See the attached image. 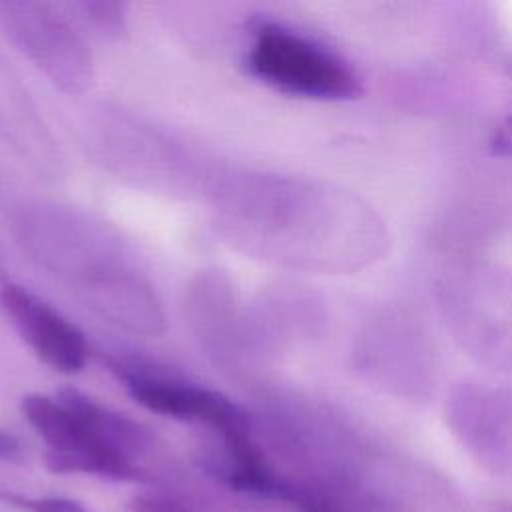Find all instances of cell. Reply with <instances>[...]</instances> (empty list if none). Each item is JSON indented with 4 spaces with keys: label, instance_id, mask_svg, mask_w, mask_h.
<instances>
[{
    "label": "cell",
    "instance_id": "10",
    "mask_svg": "<svg viewBox=\"0 0 512 512\" xmlns=\"http://www.w3.org/2000/svg\"><path fill=\"white\" fill-rule=\"evenodd\" d=\"M20 452V442L8 432H0V460H18Z\"/></svg>",
    "mask_w": 512,
    "mask_h": 512
},
{
    "label": "cell",
    "instance_id": "5",
    "mask_svg": "<svg viewBox=\"0 0 512 512\" xmlns=\"http://www.w3.org/2000/svg\"><path fill=\"white\" fill-rule=\"evenodd\" d=\"M110 368L132 400L154 414L204 424L218 434L250 426L246 412L216 390L138 370L136 366L112 362Z\"/></svg>",
    "mask_w": 512,
    "mask_h": 512
},
{
    "label": "cell",
    "instance_id": "1",
    "mask_svg": "<svg viewBox=\"0 0 512 512\" xmlns=\"http://www.w3.org/2000/svg\"><path fill=\"white\" fill-rule=\"evenodd\" d=\"M22 414L44 440L52 472H84L124 482L148 478L134 460L144 438L142 424L90 396L72 388L58 398L28 394Z\"/></svg>",
    "mask_w": 512,
    "mask_h": 512
},
{
    "label": "cell",
    "instance_id": "9",
    "mask_svg": "<svg viewBox=\"0 0 512 512\" xmlns=\"http://www.w3.org/2000/svg\"><path fill=\"white\" fill-rule=\"evenodd\" d=\"M0 500L26 508L30 512H86L84 506L72 498L62 496H42V498H28L14 492H0Z\"/></svg>",
    "mask_w": 512,
    "mask_h": 512
},
{
    "label": "cell",
    "instance_id": "7",
    "mask_svg": "<svg viewBox=\"0 0 512 512\" xmlns=\"http://www.w3.org/2000/svg\"><path fill=\"white\" fill-rule=\"evenodd\" d=\"M72 8L80 10L84 20L100 34L116 36L124 28V6L118 2H80L72 4Z\"/></svg>",
    "mask_w": 512,
    "mask_h": 512
},
{
    "label": "cell",
    "instance_id": "4",
    "mask_svg": "<svg viewBox=\"0 0 512 512\" xmlns=\"http://www.w3.org/2000/svg\"><path fill=\"white\" fill-rule=\"evenodd\" d=\"M8 40L62 92L80 94L92 80V56L58 8L42 2H0Z\"/></svg>",
    "mask_w": 512,
    "mask_h": 512
},
{
    "label": "cell",
    "instance_id": "6",
    "mask_svg": "<svg viewBox=\"0 0 512 512\" xmlns=\"http://www.w3.org/2000/svg\"><path fill=\"white\" fill-rule=\"evenodd\" d=\"M0 310L48 368L76 374L86 366L90 348L84 334L40 296L18 284H2Z\"/></svg>",
    "mask_w": 512,
    "mask_h": 512
},
{
    "label": "cell",
    "instance_id": "3",
    "mask_svg": "<svg viewBox=\"0 0 512 512\" xmlns=\"http://www.w3.org/2000/svg\"><path fill=\"white\" fill-rule=\"evenodd\" d=\"M248 72L284 94L342 100L360 92L358 78L344 60L310 38L280 24H260L246 54Z\"/></svg>",
    "mask_w": 512,
    "mask_h": 512
},
{
    "label": "cell",
    "instance_id": "2",
    "mask_svg": "<svg viewBox=\"0 0 512 512\" xmlns=\"http://www.w3.org/2000/svg\"><path fill=\"white\" fill-rule=\"evenodd\" d=\"M62 218V216H60ZM56 240H32L38 258L82 294L84 302L126 330L156 336L164 330V314L152 286L110 252L96 230L62 218Z\"/></svg>",
    "mask_w": 512,
    "mask_h": 512
},
{
    "label": "cell",
    "instance_id": "8",
    "mask_svg": "<svg viewBox=\"0 0 512 512\" xmlns=\"http://www.w3.org/2000/svg\"><path fill=\"white\" fill-rule=\"evenodd\" d=\"M130 512H198V508L176 492L150 490L140 492L130 500Z\"/></svg>",
    "mask_w": 512,
    "mask_h": 512
}]
</instances>
